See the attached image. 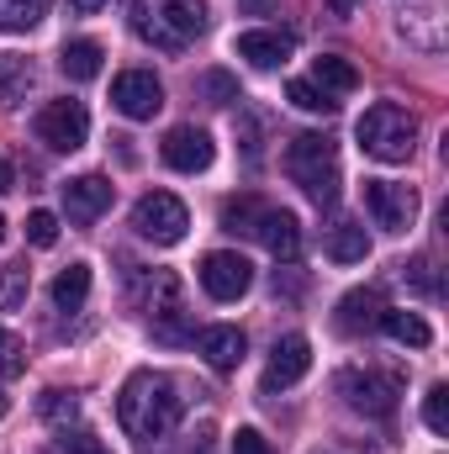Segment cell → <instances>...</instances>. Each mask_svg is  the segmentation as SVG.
<instances>
[{"mask_svg":"<svg viewBox=\"0 0 449 454\" xmlns=\"http://www.w3.org/2000/svg\"><path fill=\"white\" fill-rule=\"evenodd\" d=\"M180 412H185V396H180V386H175L169 375H159V370L127 375V386H122V396H116V423H122L127 439H138V444H154V439L175 434Z\"/></svg>","mask_w":449,"mask_h":454,"instance_id":"1","label":"cell"},{"mask_svg":"<svg viewBox=\"0 0 449 454\" xmlns=\"http://www.w3.org/2000/svg\"><path fill=\"white\" fill-rule=\"evenodd\" d=\"M132 32L159 53H185L207 32V0H132Z\"/></svg>","mask_w":449,"mask_h":454,"instance_id":"2","label":"cell"},{"mask_svg":"<svg viewBox=\"0 0 449 454\" xmlns=\"http://www.w3.org/2000/svg\"><path fill=\"white\" fill-rule=\"evenodd\" d=\"M354 137H359V148H365L370 159H381V164H407L413 148H418V116L407 112V106H397V101H375V106H365Z\"/></svg>","mask_w":449,"mask_h":454,"instance_id":"3","label":"cell"},{"mask_svg":"<svg viewBox=\"0 0 449 454\" xmlns=\"http://www.w3.org/2000/svg\"><path fill=\"white\" fill-rule=\"evenodd\" d=\"M286 175L318 201V207H334L338 201V148L334 137L323 132H302L286 143Z\"/></svg>","mask_w":449,"mask_h":454,"instance_id":"4","label":"cell"},{"mask_svg":"<svg viewBox=\"0 0 449 454\" xmlns=\"http://www.w3.org/2000/svg\"><path fill=\"white\" fill-rule=\"evenodd\" d=\"M132 227H138L148 243L175 248V243L185 238V227H191V212H185L180 196H169V191H148V196L132 207Z\"/></svg>","mask_w":449,"mask_h":454,"instance_id":"5","label":"cell"},{"mask_svg":"<svg viewBox=\"0 0 449 454\" xmlns=\"http://www.w3.org/2000/svg\"><path fill=\"white\" fill-rule=\"evenodd\" d=\"M32 127H37V137H43L53 153H75V148H85V137H91V112H85L80 101H48Z\"/></svg>","mask_w":449,"mask_h":454,"instance_id":"6","label":"cell"},{"mask_svg":"<svg viewBox=\"0 0 449 454\" xmlns=\"http://www.w3.org/2000/svg\"><path fill=\"white\" fill-rule=\"evenodd\" d=\"M365 212L386 232H407L418 223V191L397 185V180H365Z\"/></svg>","mask_w":449,"mask_h":454,"instance_id":"7","label":"cell"},{"mask_svg":"<svg viewBox=\"0 0 449 454\" xmlns=\"http://www.w3.org/2000/svg\"><path fill=\"white\" fill-rule=\"evenodd\" d=\"M338 396L354 412H365V418H391L397 412V380L375 375V370H343L338 375Z\"/></svg>","mask_w":449,"mask_h":454,"instance_id":"8","label":"cell"},{"mask_svg":"<svg viewBox=\"0 0 449 454\" xmlns=\"http://www.w3.org/2000/svg\"><path fill=\"white\" fill-rule=\"evenodd\" d=\"M159 159H164L175 175H201V169H212L217 143H212L201 127H169L164 143H159Z\"/></svg>","mask_w":449,"mask_h":454,"instance_id":"9","label":"cell"},{"mask_svg":"<svg viewBox=\"0 0 449 454\" xmlns=\"http://www.w3.org/2000/svg\"><path fill=\"white\" fill-rule=\"evenodd\" d=\"M248 286H254V264H248L243 254L217 248V254L201 259V291H207L212 301H238Z\"/></svg>","mask_w":449,"mask_h":454,"instance_id":"10","label":"cell"},{"mask_svg":"<svg viewBox=\"0 0 449 454\" xmlns=\"http://www.w3.org/2000/svg\"><path fill=\"white\" fill-rule=\"evenodd\" d=\"M112 106L127 121H148V116L164 106V85L148 74V69H122L112 80Z\"/></svg>","mask_w":449,"mask_h":454,"instance_id":"11","label":"cell"},{"mask_svg":"<svg viewBox=\"0 0 449 454\" xmlns=\"http://www.w3.org/2000/svg\"><path fill=\"white\" fill-rule=\"evenodd\" d=\"M307 370H312V343L302 339V333H286V339H275V348H270L264 391H286V386H296Z\"/></svg>","mask_w":449,"mask_h":454,"instance_id":"12","label":"cell"},{"mask_svg":"<svg viewBox=\"0 0 449 454\" xmlns=\"http://www.w3.org/2000/svg\"><path fill=\"white\" fill-rule=\"evenodd\" d=\"M232 53H238L243 64H254V69H275V64H286V59L296 53V37L280 32V27H254V32H238Z\"/></svg>","mask_w":449,"mask_h":454,"instance_id":"13","label":"cell"},{"mask_svg":"<svg viewBox=\"0 0 449 454\" xmlns=\"http://www.w3.org/2000/svg\"><path fill=\"white\" fill-rule=\"evenodd\" d=\"M112 180L106 175H80V180H69L64 185V212H69V223H80V227H91L106 207H112Z\"/></svg>","mask_w":449,"mask_h":454,"instance_id":"14","label":"cell"},{"mask_svg":"<svg viewBox=\"0 0 449 454\" xmlns=\"http://www.w3.org/2000/svg\"><path fill=\"white\" fill-rule=\"evenodd\" d=\"M254 238H259V243H264L275 259H286V264L302 254V223H296L291 212H280V207H264V212H259Z\"/></svg>","mask_w":449,"mask_h":454,"instance_id":"15","label":"cell"},{"mask_svg":"<svg viewBox=\"0 0 449 454\" xmlns=\"http://www.w3.org/2000/svg\"><path fill=\"white\" fill-rule=\"evenodd\" d=\"M397 27H402V37H407L413 48H423V53H439V48H445V11H439V0L407 5Z\"/></svg>","mask_w":449,"mask_h":454,"instance_id":"16","label":"cell"},{"mask_svg":"<svg viewBox=\"0 0 449 454\" xmlns=\"http://www.w3.org/2000/svg\"><path fill=\"white\" fill-rule=\"evenodd\" d=\"M381 312H386V301H381V291H349L343 301H338V333H349V339H359V333H370V328H381Z\"/></svg>","mask_w":449,"mask_h":454,"instance_id":"17","label":"cell"},{"mask_svg":"<svg viewBox=\"0 0 449 454\" xmlns=\"http://www.w3.org/2000/svg\"><path fill=\"white\" fill-rule=\"evenodd\" d=\"M243 348H248V339H243V328H232V323H217V328L201 333V354H207L212 370H238V364H243Z\"/></svg>","mask_w":449,"mask_h":454,"instance_id":"18","label":"cell"},{"mask_svg":"<svg viewBox=\"0 0 449 454\" xmlns=\"http://www.w3.org/2000/svg\"><path fill=\"white\" fill-rule=\"evenodd\" d=\"M101 59H106V48H101L96 37H75V43H64L59 69H64L69 80H96V74H101Z\"/></svg>","mask_w":449,"mask_h":454,"instance_id":"19","label":"cell"},{"mask_svg":"<svg viewBox=\"0 0 449 454\" xmlns=\"http://www.w3.org/2000/svg\"><path fill=\"white\" fill-rule=\"evenodd\" d=\"M312 85L328 96H349V90H359V69L338 53H323V59H312Z\"/></svg>","mask_w":449,"mask_h":454,"instance_id":"20","label":"cell"},{"mask_svg":"<svg viewBox=\"0 0 449 454\" xmlns=\"http://www.w3.org/2000/svg\"><path fill=\"white\" fill-rule=\"evenodd\" d=\"M32 80H37L32 59L0 53V106H21V101H27V90H32Z\"/></svg>","mask_w":449,"mask_h":454,"instance_id":"21","label":"cell"},{"mask_svg":"<svg viewBox=\"0 0 449 454\" xmlns=\"http://www.w3.org/2000/svg\"><path fill=\"white\" fill-rule=\"evenodd\" d=\"M323 248H328V259H338V264H359L370 254V238H365L359 223H334L328 238H323Z\"/></svg>","mask_w":449,"mask_h":454,"instance_id":"22","label":"cell"},{"mask_svg":"<svg viewBox=\"0 0 449 454\" xmlns=\"http://www.w3.org/2000/svg\"><path fill=\"white\" fill-rule=\"evenodd\" d=\"M85 296H91V264L59 270V280H53V307H59V312H80Z\"/></svg>","mask_w":449,"mask_h":454,"instance_id":"23","label":"cell"},{"mask_svg":"<svg viewBox=\"0 0 449 454\" xmlns=\"http://www.w3.org/2000/svg\"><path fill=\"white\" fill-rule=\"evenodd\" d=\"M381 328H386L397 343H407V348H429V343H434V328H429L418 312H397V307H386V312H381Z\"/></svg>","mask_w":449,"mask_h":454,"instance_id":"24","label":"cell"},{"mask_svg":"<svg viewBox=\"0 0 449 454\" xmlns=\"http://www.w3.org/2000/svg\"><path fill=\"white\" fill-rule=\"evenodd\" d=\"M53 0H0V32H27L48 16Z\"/></svg>","mask_w":449,"mask_h":454,"instance_id":"25","label":"cell"},{"mask_svg":"<svg viewBox=\"0 0 449 454\" xmlns=\"http://www.w3.org/2000/svg\"><path fill=\"white\" fill-rule=\"evenodd\" d=\"M286 101H291V106H302V112H312V116L338 112V101L328 96V90H318L312 80H291V85H286Z\"/></svg>","mask_w":449,"mask_h":454,"instance_id":"26","label":"cell"},{"mask_svg":"<svg viewBox=\"0 0 449 454\" xmlns=\"http://www.w3.org/2000/svg\"><path fill=\"white\" fill-rule=\"evenodd\" d=\"M27 286H32V275H27V264H21V259L0 264V312L21 307V301H27Z\"/></svg>","mask_w":449,"mask_h":454,"instance_id":"27","label":"cell"},{"mask_svg":"<svg viewBox=\"0 0 449 454\" xmlns=\"http://www.w3.org/2000/svg\"><path fill=\"white\" fill-rule=\"evenodd\" d=\"M259 212H264V201H259V196H232V201L223 207V227H227V232H254Z\"/></svg>","mask_w":449,"mask_h":454,"instance_id":"28","label":"cell"},{"mask_svg":"<svg viewBox=\"0 0 449 454\" xmlns=\"http://www.w3.org/2000/svg\"><path fill=\"white\" fill-rule=\"evenodd\" d=\"M423 423H429L439 439H449V386H434V391L423 396Z\"/></svg>","mask_w":449,"mask_h":454,"instance_id":"29","label":"cell"},{"mask_svg":"<svg viewBox=\"0 0 449 454\" xmlns=\"http://www.w3.org/2000/svg\"><path fill=\"white\" fill-rule=\"evenodd\" d=\"M0 375H5V380L27 375V348H21L16 333H5V328H0Z\"/></svg>","mask_w":449,"mask_h":454,"instance_id":"30","label":"cell"},{"mask_svg":"<svg viewBox=\"0 0 449 454\" xmlns=\"http://www.w3.org/2000/svg\"><path fill=\"white\" fill-rule=\"evenodd\" d=\"M27 243H32V248H53V243H59V217H53V212H32V217H27Z\"/></svg>","mask_w":449,"mask_h":454,"instance_id":"31","label":"cell"},{"mask_svg":"<svg viewBox=\"0 0 449 454\" xmlns=\"http://www.w3.org/2000/svg\"><path fill=\"white\" fill-rule=\"evenodd\" d=\"M75 412H80L75 391H43V418H48V423H69Z\"/></svg>","mask_w":449,"mask_h":454,"instance_id":"32","label":"cell"},{"mask_svg":"<svg viewBox=\"0 0 449 454\" xmlns=\"http://www.w3.org/2000/svg\"><path fill=\"white\" fill-rule=\"evenodd\" d=\"M48 454H106V450L96 444V434H69V428H64V434L48 444Z\"/></svg>","mask_w":449,"mask_h":454,"instance_id":"33","label":"cell"},{"mask_svg":"<svg viewBox=\"0 0 449 454\" xmlns=\"http://www.w3.org/2000/svg\"><path fill=\"white\" fill-rule=\"evenodd\" d=\"M402 280H413L423 296H439V280H434V264H429V259H413V264H402Z\"/></svg>","mask_w":449,"mask_h":454,"instance_id":"34","label":"cell"},{"mask_svg":"<svg viewBox=\"0 0 449 454\" xmlns=\"http://www.w3.org/2000/svg\"><path fill=\"white\" fill-rule=\"evenodd\" d=\"M201 90L212 96V106H227V101H238V85H232L227 74H201Z\"/></svg>","mask_w":449,"mask_h":454,"instance_id":"35","label":"cell"},{"mask_svg":"<svg viewBox=\"0 0 449 454\" xmlns=\"http://www.w3.org/2000/svg\"><path fill=\"white\" fill-rule=\"evenodd\" d=\"M232 454H270V444H264V434H259V428H238Z\"/></svg>","mask_w":449,"mask_h":454,"instance_id":"36","label":"cell"},{"mask_svg":"<svg viewBox=\"0 0 449 454\" xmlns=\"http://www.w3.org/2000/svg\"><path fill=\"white\" fill-rule=\"evenodd\" d=\"M106 0H69V11H80V16H91V11H101Z\"/></svg>","mask_w":449,"mask_h":454,"instance_id":"37","label":"cell"},{"mask_svg":"<svg viewBox=\"0 0 449 454\" xmlns=\"http://www.w3.org/2000/svg\"><path fill=\"white\" fill-rule=\"evenodd\" d=\"M5 191H11V164L0 159V196H5Z\"/></svg>","mask_w":449,"mask_h":454,"instance_id":"38","label":"cell"},{"mask_svg":"<svg viewBox=\"0 0 449 454\" xmlns=\"http://www.w3.org/2000/svg\"><path fill=\"white\" fill-rule=\"evenodd\" d=\"M5 407H11V402H5V391H0V418H5Z\"/></svg>","mask_w":449,"mask_h":454,"instance_id":"39","label":"cell"},{"mask_svg":"<svg viewBox=\"0 0 449 454\" xmlns=\"http://www.w3.org/2000/svg\"><path fill=\"white\" fill-rule=\"evenodd\" d=\"M0 243H5V217H0Z\"/></svg>","mask_w":449,"mask_h":454,"instance_id":"40","label":"cell"},{"mask_svg":"<svg viewBox=\"0 0 449 454\" xmlns=\"http://www.w3.org/2000/svg\"><path fill=\"white\" fill-rule=\"evenodd\" d=\"M248 5H264V0H248Z\"/></svg>","mask_w":449,"mask_h":454,"instance_id":"41","label":"cell"}]
</instances>
